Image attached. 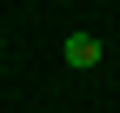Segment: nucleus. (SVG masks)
<instances>
[{
	"instance_id": "nucleus-1",
	"label": "nucleus",
	"mask_w": 120,
	"mask_h": 113,
	"mask_svg": "<svg viewBox=\"0 0 120 113\" xmlns=\"http://www.w3.org/2000/svg\"><path fill=\"white\" fill-rule=\"evenodd\" d=\"M60 60H67V67H100V40H94V33H67Z\"/></svg>"
}]
</instances>
